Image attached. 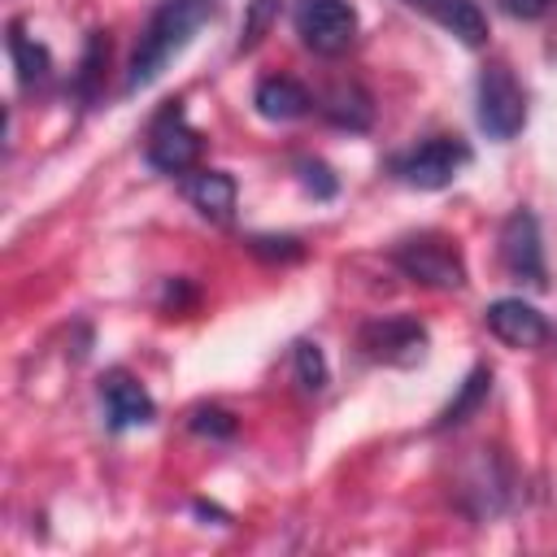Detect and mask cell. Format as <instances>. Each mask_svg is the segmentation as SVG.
I'll return each instance as SVG.
<instances>
[{
    "instance_id": "obj_11",
    "label": "cell",
    "mask_w": 557,
    "mask_h": 557,
    "mask_svg": "<svg viewBox=\"0 0 557 557\" xmlns=\"http://www.w3.org/2000/svg\"><path fill=\"white\" fill-rule=\"evenodd\" d=\"M183 196L191 200V209L218 226H226L235 218V200H239V187L226 170H187L183 174Z\"/></svg>"
},
{
    "instance_id": "obj_22",
    "label": "cell",
    "mask_w": 557,
    "mask_h": 557,
    "mask_svg": "<svg viewBox=\"0 0 557 557\" xmlns=\"http://www.w3.org/2000/svg\"><path fill=\"white\" fill-rule=\"evenodd\" d=\"M300 183L313 191V196H335V178L322 161H300Z\"/></svg>"
},
{
    "instance_id": "obj_10",
    "label": "cell",
    "mask_w": 557,
    "mask_h": 557,
    "mask_svg": "<svg viewBox=\"0 0 557 557\" xmlns=\"http://www.w3.org/2000/svg\"><path fill=\"white\" fill-rule=\"evenodd\" d=\"M483 318H487V331H492L500 344H509V348H540V344L548 339L544 313H540L535 305H527V300H513V296L492 300Z\"/></svg>"
},
{
    "instance_id": "obj_20",
    "label": "cell",
    "mask_w": 557,
    "mask_h": 557,
    "mask_svg": "<svg viewBox=\"0 0 557 557\" xmlns=\"http://www.w3.org/2000/svg\"><path fill=\"white\" fill-rule=\"evenodd\" d=\"M248 252H257L265 261H296V257H305V244L292 239V235H252Z\"/></svg>"
},
{
    "instance_id": "obj_14",
    "label": "cell",
    "mask_w": 557,
    "mask_h": 557,
    "mask_svg": "<svg viewBox=\"0 0 557 557\" xmlns=\"http://www.w3.org/2000/svg\"><path fill=\"white\" fill-rule=\"evenodd\" d=\"M322 113L326 122L344 126V131H366L370 117H374V104H370V91L357 87V83H335L326 96H322Z\"/></svg>"
},
{
    "instance_id": "obj_21",
    "label": "cell",
    "mask_w": 557,
    "mask_h": 557,
    "mask_svg": "<svg viewBox=\"0 0 557 557\" xmlns=\"http://www.w3.org/2000/svg\"><path fill=\"white\" fill-rule=\"evenodd\" d=\"M104 57H109L104 35H91V39H87V52H83V61H78V96H87V100H91V83H96V74H100V65H104Z\"/></svg>"
},
{
    "instance_id": "obj_1",
    "label": "cell",
    "mask_w": 557,
    "mask_h": 557,
    "mask_svg": "<svg viewBox=\"0 0 557 557\" xmlns=\"http://www.w3.org/2000/svg\"><path fill=\"white\" fill-rule=\"evenodd\" d=\"M218 4L213 0H161V9L148 17L135 52H131V70H126V91H144L152 87L165 65L196 39V30L205 22H213Z\"/></svg>"
},
{
    "instance_id": "obj_9",
    "label": "cell",
    "mask_w": 557,
    "mask_h": 557,
    "mask_svg": "<svg viewBox=\"0 0 557 557\" xmlns=\"http://www.w3.org/2000/svg\"><path fill=\"white\" fill-rule=\"evenodd\" d=\"M100 400L109 409V426L113 431H131V426H148L157 418V405L148 396V387L126 374V370H109L100 379Z\"/></svg>"
},
{
    "instance_id": "obj_8",
    "label": "cell",
    "mask_w": 557,
    "mask_h": 557,
    "mask_svg": "<svg viewBox=\"0 0 557 557\" xmlns=\"http://www.w3.org/2000/svg\"><path fill=\"white\" fill-rule=\"evenodd\" d=\"M361 352L383 366H418L426 357V331L413 318H374L361 326Z\"/></svg>"
},
{
    "instance_id": "obj_2",
    "label": "cell",
    "mask_w": 557,
    "mask_h": 557,
    "mask_svg": "<svg viewBox=\"0 0 557 557\" xmlns=\"http://www.w3.org/2000/svg\"><path fill=\"white\" fill-rule=\"evenodd\" d=\"M296 35L318 57H339L357 39V9L348 0H296Z\"/></svg>"
},
{
    "instance_id": "obj_6",
    "label": "cell",
    "mask_w": 557,
    "mask_h": 557,
    "mask_svg": "<svg viewBox=\"0 0 557 557\" xmlns=\"http://www.w3.org/2000/svg\"><path fill=\"white\" fill-rule=\"evenodd\" d=\"M200 148H205V144H200V135L187 126L183 104L170 100V104L152 117V126H148V161H152L161 174H187V170H196Z\"/></svg>"
},
{
    "instance_id": "obj_16",
    "label": "cell",
    "mask_w": 557,
    "mask_h": 557,
    "mask_svg": "<svg viewBox=\"0 0 557 557\" xmlns=\"http://www.w3.org/2000/svg\"><path fill=\"white\" fill-rule=\"evenodd\" d=\"M487 392H492V370L487 366H474L470 374H466V383L457 387V396L444 405V413L435 418V431H448V426H461L483 400H487Z\"/></svg>"
},
{
    "instance_id": "obj_12",
    "label": "cell",
    "mask_w": 557,
    "mask_h": 557,
    "mask_svg": "<svg viewBox=\"0 0 557 557\" xmlns=\"http://www.w3.org/2000/svg\"><path fill=\"white\" fill-rule=\"evenodd\" d=\"M405 4L426 13V17H435L448 35H457L470 48H479L487 39V17H483V9L474 0H405Z\"/></svg>"
},
{
    "instance_id": "obj_13",
    "label": "cell",
    "mask_w": 557,
    "mask_h": 557,
    "mask_svg": "<svg viewBox=\"0 0 557 557\" xmlns=\"http://www.w3.org/2000/svg\"><path fill=\"white\" fill-rule=\"evenodd\" d=\"M252 104H257V113L261 117H270V122H296V117H305L309 113V91L296 83V78H261L257 83V91H252Z\"/></svg>"
},
{
    "instance_id": "obj_3",
    "label": "cell",
    "mask_w": 557,
    "mask_h": 557,
    "mask_svg": "<svg viewBox=\"0 0 557 557\" xmlns=\"http://www.w3.org/2000/svg\"><path fill=\"white\" fill-rule=\"evenodd\" d=\"M470 161V148L457 139V135H431L422 139L418 148L400 152L392 161V174L409 187H422V191H435V187H448L457 178V170Z\"/></svg>"
},
{
    "instance_id": "obj_5",
    "label": "cell",
    "mask_w": 557,
    "mask_h": 557,
    "mask_svg": "<svg viewBox=\"0 0 557 557\" xmlns=\"http://www.w3.org/2000/svg\"><path fill=\"white\" fill-rule=\"evenodd\" d=\"M392 261L413 278V283H426V287H461L466 283V261L457 252L453 239L444 235H413L405 244H396Z\"/></svg>"
},
{
    "instance_id": "obj_23",
    "label": "cell",
    "mask_w": 557,
    "mask_h": 557,
    "mask_svg": "<svg viewBox=\"0 0 557 557\" xmlns=\"http://www.w3.org/2000/svg\"><path fill=\"white\" fill-rule=\"evenodd\" d=\"M513 17H540L544 9H548V0H500Z\"/></svg>"
},
{
    "instance_id": "obj_4",
    "label": "cell",
    "mask_w": 557,
    "mask_h": 557,
    "mask_svg": "<svg viewBox=\"0 0 557 557\" xmlns=\"http://www.w3.org/2000/svg\"><path fill=\"white\" fill-rule=\"evenodd\" d=\"M522 122H527V96H522L513 70L492 61L479 74V126L492 139H513L522 131Z\"/></svg>"
},
{
    "instance_id": "obj_18",
    "label": "cell",
    "mask_w": 557,
    "mask_h": 557,
    "mask_svg": "<svg viewBox=\"0 0 557 557\" xmlns=\"http://www.w3.org/2000/svg\"><path fill=\"white\" fill-rule=\"evenodd\" d=\"M292 357H296V379H300V387H305V392H318V387L326 383V361H322V352H318V344H309V339H300Z\"/></svg>"
},
{
    "instance_id": "obj_17",
    "label": "cell",
    "mask_w": 557,
    "mask_h": 557,
    "mask_svg": "<svg viewBox=\"0 0 557 557\" xmlns=\"http://www.w3.org/2000/svg\"><path fill=\"white\" fill-rule=\"evenodd\" d=\"M278 17V0H252L248 4V13H244V35H239V52H248V48H257L261 44V35L270 30V22Z\"/></svg>"
},
{
    "instance_id": "obj_15",
    "label": "cell",
    "mask_w": 557,
    "mask_h": 557,
    "mask_svg": "<svg viewBox=\"0 0 557 557\" xmlns=\"http://www.w3.org/2000/svg\"><path fill=\"white\" fill-rule=\"evenodd\" d=\"M9 52H13V65H17V83L30 91V87H44L48 83V70H52V57L44 44H35L22 22H9Z\"/></svg>"
},
{
    "instance_id": "obj_7",
    "label": "cell",
    "mask_w": 557,
    "mask_h": 557,
    "mask_svg": "<svg viewBox=\"0 0 557 557\" xmlns=\"http://www.w3.org/2000/svg\"><path fill=\"white\" fill-rule=\"evenodd\" d=\"M500 261L518 283L531 287H548V265H544V248H540V222L527 209H513L500 226Z\"/></svg>"
},
{
    "instance_id": "obj_19",
    "label": "cell",
    "mask_w": 557,
    "mask_h": 557,
    "mask_svg": "<svg viewBox=\"0 0 557 557\" xmlns=\"http://www.w3.org/2000/svg\"><path fill=\"white\" fill-rule=\"evenodd\" d=\"M187 422H191L196 435H209V440H231L235 435V418L226 409H218V405H196Z\"/></svg>"
}]
</instances>
